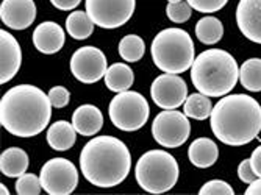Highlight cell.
Masks as SVG:
<instances>
[{
    "label": "cell",
    "mask_w": 261,
    "mask_h": 195,
    "mask_svg": "<svg viewBox=\"0 0 261 195\" xmlns=\"http://www.w3.org/2000/svg\"><path fill=\"white\" fill-rule=\"evenodd\" d=\"M52 116L49 95L33 85H19L0 100V124L17 137H33L47 128Z\"/></svg>",
    "instance_id": "1"
},
{
    "label": "cell",
    "mask_w": 261,
    "mask_h": 195,
    "mask_svg": "<svg viewBox=\"0 0 261 195\" xmlns=\"http://www.w3.org/2000/svg\"><path fill=\"white\" fill-rule=\"evenodd\" d=\"M215 136L231 147L252 142L261 131V106L250 95H225L210 116Z\"/></svg>",
    "instance_id": "2"
},
{
    "label": "cell",
    "mask_w": 261,
    "mask_h": 195,
    "mask_svg": "<svg viewBox=\"0 0 261 195\" xmlns=\"http://www.w3.org/2000/svg\"><path fill=\"white\" fill-rule=\"evenodd\" d=\"M83 177L97 187H114L130 174L132 155L117 137L99 136L91 139L80 153Z\"/></svg>",
    "instance_id": "3"
},
{
    "label": "cell",
    "mask_w": 261,
    "mask_h": 195,
    "mask_svg": "<svg viewBox=\"0 0 261 195\" xmlns=\"http://www.w3.org/2000/svg\"><path fill=\"white\" fill-rule=\"evenodd\" d=\"M194 88L208 97H224L240 80V67L236 60L221 48L202 52L191 66Z\"/></svg>",
    "instance_id": "4"
},
{
    "label": "cell",
    "mask_w": 261,
    "mask_h": 195,
    "mask_svg": "<svg viewBox=\"0 0 261 195\" xmlns=\"http://www.w3.org/2000/svg\"><path fill=\"white\" fill-rule=\"evenodd\" d=\"M152 60L166 74H183L194 64V42L181 29H166L152 41Z\"/></svg>",
    "instance_id": "5"
},
{
    "label": "cell",
    "mask_w": 261,
    "mask_h": 195,
    "mask_svg": "<svg viewBox=\"0 0 261 195\" xmlns=\"http://www.w3.org/2000/svg\"><path fill=\"white\" fill-rule=\"evenodd\" d=\"M180 169L175 158L164 150H149L135 167V178L142 190L149 193L169 192L178 181Z\"/></svg>",
    "instance_id": "6"
},
{
    "label": "cell",
    "mask_w": 261,
    "mask_h": 195,
    "mask_svg": "<svg viewBox=\"0 0 261 195\" xmlns=\"http://www.w3.org/2000/svg\"><path fill=\"white\" fill-rule=\"evenodd\" d=\"M108 113L116 128L122 131H136L146 125L150 109L144 95L135 91H124L117 92L111 100Z\"/></svg>",
    "instance_id": "7"
},
{
    "label": "cell",
    "mask_w": 261,
    "mask_h": 195,
    "mask_svg": "<svg viewBox=\"0 0 261 195\" xmlns=\"http://www.w3.org/2000/svg\"><path fill=\"white\" fill-rule=\"evenodd\" d=\"M191 133V125L186 114L177 109H164L152 124L153 139L166 149H177L183 145Z\"/></svg>",
    "instance_id": "8"
},
{
    "label": "cell",
    "mask_w": 261,
    "mask_h": 195,
    "mask_svg": "<svg viewBox=\"0 0 261 195\" xmlns=\"http://www.w3.org/2000/svg\"><path fill=\"white\" fill-rule=\"evenodd\" d=\"M39 180L47 193L69 195L79 186V170L66 158H54L42 165Z\"/></svg>",
    "instance_id": "9"
},
{
    "label": "cell",
    "mask_w": 261,
    "mask_h": 195,
    "mask_svg": "<svg viewBox=\"0 0 261 195\" xmlns=\"http://www.w3.org/2000/svg\"><path fill=\"white\" fill-rule=\"evenodd\" d=\"M86 13L97 27L119 29L135 13L136 0H86Z\"/></svg>",
    "instance_id": "10"
},
{
    "label": "cell",
    "mask_w": 261,
    "mask_h": 195,
    "mask_svg": "<svg viewBox=\"0 0 261 195\" xmlns=\"http://www.w3.org/2000/svg\"><path fill=\"white\" fill-rule=\"evenodd\" d=\"M107 70V57L97 47L85 45L70 58V72L82 83H97L100 78H105Z\"/></svg>",
    "instance_id": "11"
},
{
    "label": "cell",
    "mask_w": 261,
    "mask_h": 195,
    "mask_svg": "<svg viewBox=\"0 0 261 195\" xmlns=\"http://www.w3.org/2000/svg\"><path fill=\"white\" fill-rule=\"evenodd\" d=\"M150 95L156 106L163 109H177L188 99V86L177 74H164L156 77L150 86Z\"/></svg>",
    "instance_id": "12"
},
{
    "label": "cell",
    "mask_w": 261,
    "mask_h": 195,
    "mask_svg": "<svg viewBox=\"0 0 261 195\" xmlns=\"http://www.w3.org/2000/svg\"><path fill=\"white\" fill-rule=\"evenodd\" d=\"M0 19L8 29L25 30L36 19V5L33 0H4Z\"/></svg>",
    "instance_id": "13"
},
{
    "label": "cell",
    "mask_w": 261,
    "mask_h": 195,
    "mask_svg": "<svg viewBox=\"0 0 261 195\" xmlns=\"http://www.w3.org/2000/svg\"><path fill=\"white\" fill-rule=\"evenodd\" d=\"M22 50L14 36L5 30L0 32V85L11 81L20 69Z\"/></svg>",
    "instance_id": "14"
},
{
    "label": "cell",
    "mask_w": 261,
    "mask_h": 195,
    "mask_svg": "<svg viewBox=\"0 0 261 195\" xmlns=\"http://www.w3.org/2000/svg\"><path fill=\"white\" fill-rule=\"evenodd\" d=\"M236 23L249 41L261 44V0H240Z\"/></svg>",
    "instance_id": "15"
},
{
    "label": "cell",
    "mask_w": 261,
    "mask_h": 195,
    "mask_svg": "<svg viewBox=\"0 0 261 195\" xmlns=\"http://www.w3.org/2000/svg\"><path fill=\"white\" fill-rule=\"evenodd\" d=\"M64 30L57 22H42L33 32V44L44 55H54L64 45Z\"/></svg>",
    "instance_id": "16"
},
{
    "label": "cell",
    "mask_w": 261,
    "mask_h": 195,
    "mask_svg": "<svg viewBox=\"0 0 261 195\" xmlns=\"http://www.w3.org/2000/svg\"><path fill=\"white\" fill-rule=\"evenodd\" d=\"M72 125L82 136H94L103 127V116L94 105H82L72 114Z\"/></svg>",
    "instance_id": "17"
},
{
    "label": "cell",
    "mask_w": 261,
    "mask_h": 195,
    "mask_svg": "<svg viewBox=\"0 0 261 195\" xmlns=\"http://www.w3.org/2000/svg\"><path fill=\"white\" fill-rule=\"evenodd\" d=\"M188 156H189V161L193 162V165L199 169H206L218 161L219 149L215 141H211L208 137H199L189 145Z\"/></svg>",
    "instance_id": "18"
},
{
    "label": "cell",
    "mask_w": 261,
    "mask_h": 195,
    "mask_svg": "<svg viewBox=\"0 0 261 195\" xmlns=\"http://www.w3.org/2000/svg\"><path fill=\"white\" fill-rule=\"evenodd\" d=\"M29 165V155L19 147H10L0 156V172L8 178H19L27 172Z\"/></svg>",
    "instance_id": "19"
},
{
    "label": "cell",
    "mask_w": 261,
    "mask_h": 195,
    "mask_svg": "<svg viewBox=\"0 0 261 195\" xmlns=\"http://www.w3.org/2000/svg\"><path fill=\"white\" fill-rule=\"evenodd\" d=\"M77 130L66 120H58L47 130V144L57 152H66L74 147Z\"/></svg>",
    "instance_id": "20"
},
{
    "label": "cell",
    "mask_w": 261,
    "mask_h": 195,
    "mask_svg": "<svg viewBox=\"0 0 261 195\" xmlns=\"http://www.w3.org/2000/svg\"><path fill=\"white\" fill-rule=\"evenodd\" d=\"M135 81L133 70L124 63H114L105 74V85L113 92H124L132 88Z\"/></svg>",
    "instance_id": "21"
},
{
    "label": "cell",
    "mask_w": 261,
    "mask_h": 195,
    "mask_svg": "<svg viewBox=\"0 0 261 195\" xmlns=\"http://www.w3.org/2000/svg\"><path fill=\"white\" fill-rule=\"evenodd\" d=\"M196 36L200 42H203L206 45L219 42L224 36L222 22L215 16L202 17L196 25Z\"/></svg>",
    "instance_id": "22"
},
{
    "label": "cell",
    "mask_w": 261,
    "mask_h": 195,
    "mask_svg": "<svg viewBox=\"0 0 261 195\" xmlns=\"http://www.w3.org/2000/svg\"><path fill=\"white\" fill-rule=\"evenodd\" d=\"M94 25L96 23L92 22V19L89 17L88 13L83 11H74L70 13L66 19V30L67 33L72 36L74 39H86L92 35L94 32Z\"/></svg>",
    "instance_id": "23"
},
{
    "label": "cell",
    "mask_w": 261,
    "mask_h": 195,
    "mask_svg": "<svg viewBox=\"0 0 261 195\" xmlns=\"http://www.w3.org/2000/svg\"><path fill=\"white\" fill-rule=\"evenodd\" d=\"M240 81L244 89L261 92V58H250L240 69Z\"/></svg>",
    "instance_id": "24"
},
{
    "label": "cell",
    "mask_w": 261,
    "mask_h": 195,
    "mask_svg": "<svg viewBox=\"0 0 261 195\" xmlns=\"http://www.w3.org/2000/svg\"><path fill=\"white\" fill-rule=\"evenodd\" d=\"M183 106H185V114L191 119H196V120L208 119L211 116V111H213V105H211L210 97L202 94V92L188 95V99L185 100Z\"/></svg>",
    "instance_id": "25"
},
{
    "label": "cell",
    "mask_w": 261,
    "mask_h": 195,
    "mask_svg": "<svg viewBox=\"0 0 261 195\" xmlns=\"http://www.w3.org/2000/svg\"><path fill=\"white\" fill-rule=\"evenodd\" d=\"M146 53V44L138 35H127L119 42V55L128 63L139 61Z\"/></svg>",
    "instance_id": "26"
},
{
    "label": "cell",
    "mask_w": 261,
    "mask_h": 195,
    "mask_svg": "<svg viewBox=\"0 0 261 195\" xmlns=\"http://www.w3.org/2000/svg\"><path fill=\"white\" fill-rule=\"evenodd\" d=\"M41 180L33 174H23L16 181V193L19 195H38L41 193Z\"/></svg>",
    "instance_id": "27"
},
{
    "label": "cell",
    "mask_w": 261,
    "mask_h": 195,
    "mask_svg": "<svg viewBox=\"0 0 261 195\" xmlns=\"http://www.w3.org/2000/svg\"><path fill=\"white\" fill-rule=\"evenodd\" d=\"M191 10H193V7L188 2H183V0L181 2H174V4L169 2V5L166 7V14H168V17L172 22L183 23L191 17Z\"/></svg>",
    "instance_id": "28"
},
{
    "label": "cell",
    "mask_w": 261,
    "mask_h": 195,
    "mask_svg": "<svg viewBox=\"0 0 261 195\" xmlns=\"http://www.w3.org/2000/svg\"><path fill=\"white\" fill-rule=\"evenodd\" d=\"M200 195H233V187L222 180H211L203 184L199 190Z\"/></svg>",
    "instance_id": "29"
},
{
    "label": "cell",
    "mask_w": 261,
    "mask_h": 195,
    "mask_svg": "<svg viewBox=\"0 0 261 195\" xmlns=\"http://www.w3.org/2000/svg\"><path fill=\"white\" fill-rule=\"evenodd\" d=\"M186 2L200 13H216L228 4V0H186Z\"/></svg>",
    "instance_id": "30"
},
{
    "label": "cell",
    "mask_w": 261,
    "mask_h": 195,
    "mask_svg": "<svg viewBox=\"0 0 261 195\" xmlns=\"http://www.w3.org/2000/svg\"><path fill=\"white\" fill-rule=\"evenodd\" d=\"M49 100L54 108H64L69 105L70 94L66 88L63 86H55L49 91Z\"/></svg>",
    "instance_id": "31"
},
{
    "label": "cell",
    "mask_w": 261,
    "mask_h": 195,
    "mask_svg": "<svg viewBox=\"0 0 261 195\" xmlns=\"http://www.w3.org/2000/svg\"><path fill=\"white\" fill-rule=\"evenodd\" d=\"M238 177L243 183H247V184H250L252 181H255L258 178L253 172V169H252L250 159L241 161V164L238 165Z\"/></svg>",
    "instance_id": "32"
},
{
    "label": "cell",
    "mask_w": 261,
    "mask_h": 195,
    "mask_svg": "<svg viewBox=\"0 0 261 195\" xmlns=\"http://www.w3.org/2000/svg\"><path fill=\"white\" fill-rule=\"evenodd\" d=\"M82 0H50V4L61 10V11H69V10H74L80 5Z\"/></svg>",
    "instance_id": "33"
},
{
    "label": "cell",
    "mask_w": 261,
    "mask_h": 195,
    "mask_svg": "<svg viewBox=\"0 0 261 195\" xmlns=\"http://www.w3.org/2000/svg\"><path fill=\"white\" fill-rule=\"evenodd\" d=\"M250 164H252V169L253 172L258 178H261V145L253 150L252 156H250Z\"/></svg>",
    "instance_id": "34"
},
{
    "label": "cell",
    "mask_w": 261,
    "mask_h": 195,
    "mask_svg": "<svg viewBox=\"0 0 261 195\" xmlns=\"http://www.w3.org/2000/svg\"><path fill=\"white\" fill-rule=\"evenodd\" d=\"M246 195H261V178H256L249 184Z\"/></svg>",
    "instance_id": "35"
},
{
    "label": "cell",
    "mask_w": 261,
    "mask_h": 195,
    "mask_svg": "<svg viewBox=\"0 0 261 195\" xmlns=\"http://www.w3.org/2000/svg\"><path fill=\"white\" fill-rule=\"evenodd\" d=\"M0 193H2V195H8V193H10V192H8V189H7V186L0 184Z\"/></svg>",
    "instance_id": "36"
},
{
    "label": "cell",
    "mask_w": 261,
    "mask_h": 195,
    "mask_svg": "<svg viewBox=\"0 0 261 195\" xmlns=\"http://www.w3.org/2000/svg\"><path fill=\"white\" fill-rule=\"evenodd\" d=\"M168 2H171V4H174V2H181V0H168Z\"/></svg>",
    "instance_id": "37"
}]
</instances>
